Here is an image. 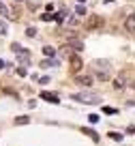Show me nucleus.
Returning a JSON list of instances; mask_svg holds the SVG:
<instances>
[{
    "label": "nucleus",
    "mask_w": 135,
    "mask_h": 146,
    "mask_svg": "<svg viewBox=\"0 0 135 146\" xmlns=\"http://www.w3.org/2000/svg\"><path fill=\"white\" fill-rule=\"evenodd\" d=\"M88 120L95 125V123H99V116H97V114H90V116H88Z\"/></svg>",
    "instance_id": "nucleus-23"
},
{
    "label": "nucleus",
    "mask_w": 135,
    "mask_h": 146,
    "mask_svg": "<svg viewBox=\"0 0 135 146\" xmlns=\"http://www.w3.org/2000/svg\"><path fill=\"white\" fill-rule=\"evenodd\" d=\"M41 19H43V22H50V19H54V13H52V11H47V13L41 15Z\"/></svg>",
    "instance_id": "nucleus-18"
},
{
    "label": "nucleus",
    "mask_w": 135,
    "mask_h": 146,
    "mask_svg": "<svg viewBox=\"0 0 135 146\" xmlns=\"http://www.w3.org/2000/svg\"><path fill=\"white\" fill-rule=\"evenodd\" d=\"M11 50H13V54L17 56V60H19L22 64H28V62H30V52H28L26 47H22L19 43H13V45H11Z\"/></svg>",
    "instance_id": "nucleus-2"
},
{
    "label": "nucleus",
    "mask_w": 135,
    "mask_h": 146,
    "mask_svg": "<svg viewBox=\"0 0 135 146\" xmlns=\"http://www.w3.org/2000/svg\"><path fill=\"white\" fill-rule=\"evenodd\" d=\"M13 123L17 125V127H24V125H28V123H30V118H28V116H17V118H15Z\"/></svg>",
    "instance_id": "nucleus-13"
},
{
    "label": "nucleus",
    "mask_w": 135,
    "mask_h": 146,
    "mask_svg": "<svg viewBox=\"0 0 135 146\" xmlns=\"http://www.w3.org/2000/svg\"><path fill=\"white\" fill-rule=\"evenodd\" d=\"M79 69H81V58L79 56H71V71L77 73Z\"/></svg>",
    "instance_id": "nucleus-9"
},
{
    "label": "nucleus",
    "mask_w": 135,
    "mask_h": 146,
    "mask_svg": "<svg viewBox=\"0 0 135 146\" xmlns=\"http://www.w3.org/2000/svg\"><path fill=\"white\" fill-rule=\"evenodd\" d=\"M114 88H116V90H120V88H124V80H114Z\"/></svg>",
    "instance_id": "nucleus-15"
},
{
    "label": "nucleus",
    "mask_w": 135,
    "mask_h": 146,
    "mask_svg": "<svg viewBox=\"0 0 135 146\" xmlns=\"http://www.w3.org/2000/svg\"><path fill=\"white\" fill-rule=\"evenodd\" d=\"M75 13H77V15H79V17H84V13H86V7H84V5H81V2H79V5H77V9H75Z\"/></svg>",
    "instance_id": "nucleus-16"
},
{
    "label": "nucleus",
    "mask_w": 135,
    "mask_h": 146,
    "mask_svg": "<svg viewBox=\"0 0 135 146\" xmlns=\"http://www.w3.org/2000/svg\"><path fill=\"white\" fill-rule=\"evenodd\" d=\"M56 64H58V60H54L52 56H47V58H45L43 62H41V67H43V69H47V67H56Z\"/></svg>",
    "instance_id": "nucleus-12"
},
{
    "label": "nucleus",
    "mask_w": 135,
    "mask_h": 146,
    "mask_svg": "<svg viewBox=\"0 0 135 146\" xmlns=\"http://www.w3.org/2000/svg\"><path fill=\"white\" fill-rule=\"evenodd\" d=\"M73 99L79 101V103H88V105H95L101 101V97L97 95V92H77V95H73Z\"/></svg>",
    "instance_id": "nucleus-1"
},
{
    "label": "nucleus",
    "mask_w": 135,
    "mask_h": 146,
    "mask_svg": "<svg viewBox=\"0 0 135 146\" xmlns=\"http://www.w3.org/2000/svg\"><path fill=\"white\" fill-rule=\"evenodd\" d=\"M75 84H79V86L88 88L90 84H92V78H90V75H77V78H75Z\"/></svg>",
    "instance_id": "nucleus-4"
},
{
    "label": "nucleus",
    "mask_w": 135,
    "mask_h": 146,
    "mask_svg": "<svg viewBox=\"0 0 135 146\" xmlns=\"http://www.w3.org/2000/svg\"><path fill=\"white\" fill-rule=\"evenodd\" d=\"M77 2H86V0H77Z\"/></svg>",
    "instance_id": "nucleus-26"
},
{
    "label": "nucleus",
    "mask_w": 135,
    "mask_h": 146,
    "mask_svg": "<svg viewBox=\"0 0 135 146\" xmlns=\"http://www.w3.org/2000/svg\"><path fill=\"white\" fill-rule=\"evenodd\" d=\"M92 67H95L97 69V71H105V73H107V69H109V62H107V60H95V62H92Z\"/></svg>",
    "instance_id": "nucleus-5"
},
{
    "label": "nucleus",
    "mask_w": 135,
    "mask_h": 146,
    "mask_svg": "<svg viewBox=\"0 0 135 146\" xmlns=\"http://www.w3.org/2000/svg\"><path fill=\"white\" fill-rule=\"evenodd\" d=\"M41 99H45L47 103H60V99L54 95V92H41Z\"/></svg>",
    "instance_id": "nucleus-8"
},
{
    "label": "nucleus",
    "mask_w": 135,
    "mask_h": 146,
    "mask_svg": "<svg viewBox=\"0 0 135 146\" xmlns=\"http://www.w3.org/2000/svg\"><path fill=\"white\" fill-rule=\"evenodd\" d=\"M17 2H22V0H17Z\"/></svg>",
    "instance_id": "nucleus-27"
},
{
    "label": "nucleus",
    "mask_w": 135,
    "mask_h": 146,
    "mask_svg": "<svg viewBox=\"0 0 135 146\" xmlns=\"http://www.w3.org/2000/svg\"><path fill=\"white\" fill-rule=\"evenodd\" d=\"M64 17H67V11H58V13L54 15V19H56L58 24H62V22H64Z\"/></svg>",
    "instance_id": "nucleus-14"
},
{
    "label": "nucleus",
    "mask_w": 135,
    "mask_h": 146,
    "mask_svg": "<svg viewBox=\"0 0 135 146\" xmlns=\"http://www.w3.org/2000/svg\"><path fill=\"white\" fill-rule=\"evenodd\" d=\"M109 137H112V140H118V142H120V140H122V133H116V131H109Z\"/></svg>",
    "instance_id": "nucleus-20"
},
{
    "label": "nucleus",
    "mask_w": 135,
    "mask_h": 146,
    "mask_svg": "<svg viewBox=\"0 0 135 146\" xmlns=\"http://www.w3.org/2000/svg\"><path fill=\"white\" fill-rule=\"evenodd\" d=\"M67 45H69V47H73L75 52H81V50H84V43H81L79 39H69Z\"/></svg>",
    "instance_id": "nucleus-7"
},
{
    "label": "nucleus",
    "mask_w": 135,
    "mask_h": 146,
    "mask_svg": "<svg viewBox=\"0 0 135 146\" xmlns=\"http://www.w3.org/2000/svg\"><path fill=\"white\" fill-rule=\"evenodd\" d=\"M103 112H105V114H116L118 110H114V108H103Z\"/></svg>",
    "instance_id": "nucleus-24"
},
{
    "label": "nucleus",
    "mask_w": 135,
    "mask_h": 146,
    "mask_svg": "<svg viewBox=\"0 0 135 146\" xmlns=\"http://www.w3.org/2000/svg\"><path fill=\"white\" fill-rule=\"evenodd\" d=\"M0 15H5V17H9V19H13V22H15V15L11 13L9 9H7V5H5V2H0Z\"/></svg>",
    "instance_id": "nucleus-11"
},
{
    "label": "nucleus",
    "mask_w": 135,
    "mask_h": 146,
    "mask_svg": "<svg viewBox=\"0 0 135 146\" xmlns=\"http://www.w3.org/2000/svg\"><path fill=\"white\" fill-rule=\"evenodd\" d=\"M81 133H86V135H88V137H90L92 142H99V135H97V131H95V129H90V127H84V129H81Z\"/></svg>",
    "instance_id": "nucleus-10"
},
{
    "label": "nucleus",
    "mask_w": 135,
    "mask_h": 146,
    "mask_svg": "<svg viewBox=\"0 0 135 146\" xmlns=\"http://www.w3.org/2000/svg\"><path fill=\"white\" fill-rule=\"evenodd\" d=\"M103 26V17L101 15H88V19H86V30H99V28Z\"/></svg>",
    "instance_id": "nucleus-3"
},
{
    "label": "nucleus",
    "mask_w": 135,
    "mask_h": 146,
    "mask_svg": "<svg viewBox=\"0 0 135 146\" xmlns=\"http://www.w3.org/2000/svg\"><path fill=\"white\" fill-rule=\"evenodd\" d=\"M124 28L131 32V35H135V15H129V17L124 19Z\"/></svg>",
    "instance_id": "nucleus-6"
},
{
    "label": "nucleus",
    "mask_w": 135,
    "mask_h": 146,
    "mask_svg": "<svg viewBox=\"0 0 135 146\" xmlns=\"http://www.w3.org/2000/svg\"><path fill=\"white\" fill-rule=\"evenodd\" d=\"M5 64H7V62H5L2 58H0V69H5Z\"/></svg>",
    "instance_id": "nucleus-25"
},
{
    "label": "nucleus",
    "mask_w": 135,
    "mask_h": 146,
    "mask_svg": "<svg viewBox=\"0 0 135 146\" xmlns=\"http://www.w3.org/2000/svg\"><path fill=\"white\" fill-rule=\"evenodd\" d=\"M133 88H135V84H133Z\"/></svg>",
    "instance_id": "nucleus-28"
},
{
    "label": "nucleus",
    "mask_w": 135,
    "mask_h": 146,
    "mask_svg": "<svg viewBox=\"0 0 135 146\" xmlns=\"http://www.w3.org/2000/svg\"><path fill=\"white\" fill-rule=\"evenodd\" d=\"M43 54H45V56H54V54H56V50L47 45V47H43Z\"/></svg>",
    "instance_id": "nucleus-19"
},
{
    "label": "nucleus",
    "mask_w": 135,
    "mask_h": 146,
    "mask_svg": "<svg viewBox=\"0 0 135 146\" xmlns=\"http://www.w3.org/2000/svg\"><path fill=\"white\" fill-rule=\"evenodd\" d=\"M26 67H17V75H19V78H24V75H26Z\"/></svg>",
    "instance_id": "nucleus-21"
},
{
    "label": "nucleus",
    "mask_w": 135,
    "mask_h": 146,
    "mask_svg": "<svg viewBox=\"0 0 135 146\" xmlns=\"http://www.w3.org/2000/svg\"><path fill=\"white\" fill-rule=\"evenodd\" d=\"M7 32H9V30H7V24L0 22V35H7Z\"/></svg>",
    "instance_id": "nucleus-22"
},
{
    "label": "nucleus",
    "mask_w": 135,
    "mask_h": 146,
    "mask_svg": "<svg viewBox=\"0 0 135 146\" xmlns=\"http://www.w3.org/2000/svg\"><path fill=\"white\" fill-rule=\"evenodd\" d=\"M26 36H30V39H32V36H36V28H34V26L26 28Z\"/></svg>",
    "instance_id": "nucleus-17"
}]
</instances>
